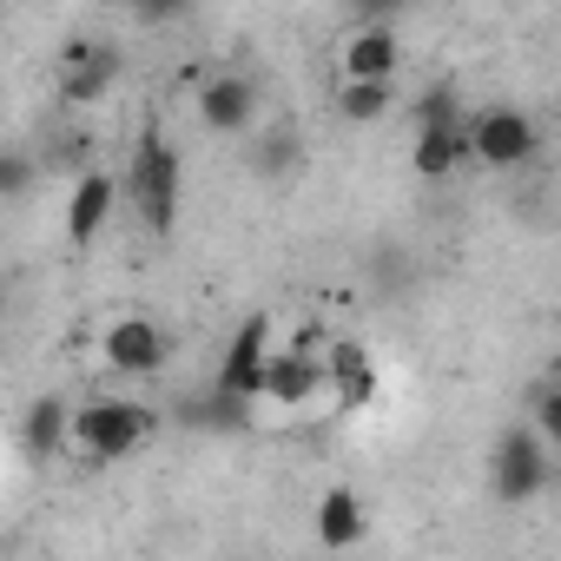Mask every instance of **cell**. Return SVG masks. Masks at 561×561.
<instances>
[{"label":"cell","instance_id":"1","mask_svg":"<svg viewBox=\"0 0 561 561\" xmlns=\"http://www.w3.org/2000/svg\"><path fill=\"white\" fill-rule=\"evenodd\" d=\"M119 198H133L139 225H146L152 238H165V231L179 225V205H185V159H179V146H172L159 126L139 133V146H133V159H126V179H119Z\"/></svg>","mask_w":561,"mask_h":561},{"label":"cell","instance_id":"2","mask_svg":"<svg viewBox=\"0 0 561 561\" xmlns=\"http://www.w3.org/2000/svg\"><path fill=\"white\" fill-rule=\"evenodd\" d=\"M152 436H159V416L146 403H133V397H93V403H80L67 416V443L87 449L93 462H126Z\"/></svg>","mask_w":561,"mask_h":561},{"label":"cell","instance_id":"3","mask_svg":"<svg viewBox=\"0 0 561 561\" xmlns=\"http://www.w3.org/2000/svg\"><path fill=\"white\" fill-rule=\"evenodd\" d=\"M489 476H495V495H502L508 508H528V502L554 482V449L541 443L535 423H515V430L495 436V462H489Z\"/></svg>","mask_w":561,"mask_h":561},{"label":"cell","instance_id":"4","mask_svg":"<svg viewBox=\"0 0 561 561\" xmlns=\"http://www.w3.org/2000/svg\"><path fill=\"white\" fill-rule=\"evenodd\" d=\"M541 152V126L522 106H489L469 119V159H482L489 172H522Z\"/></svg>","mask_w":561,"mask_h":561},{"label":"cell","instance_id":"5","mask_svg":"<svg viewBox=\"0 0 561 561\" xmlns=\"http://www.w3.org/2000/svg\"><path fill=\"white\" fill-rule=\"evenodd\" d=\"M119 73H126V54H119L113 41H93V34H87V41H67V47H60V80H54V87H60L67 106H100V100L119 87Z\"/></svg>","mask_w":561,"mask_h":561},{"label":"cell","instance_id":"6","mask_svg":"<svg viewBox=\"0 0 561 561\" xmlns=\"http://www.w3.org/2000/svg\"><path fill=\"white\" fill-rule=\"evenodd\" d=\"M100 351H106V364L119 377H159L172 364V337L152 318H113L106 337H100Z\"/></svg>","mask_w":561,"mask_h":561},{"label":"cell","instance_id":"7","mask_svg":"<svg viewBox=\"0 0 561 561\" xmlns=\"http://www.w3.org/2000/svg\"><path fill=\"white\" fill-rule=\"evenodd\" d=\"M264 357H271V318H251V324H238V337H231V344H225V357H218V377H211V390H218V397H231V403H257Z\"/></svg>","mask_w":561,"mask_h":561},{"label":"cell","instance_id":"8","mask_svg":"<svg viewBox=\"0 0 561 561\" xmlns=\"http://www.w3.org/2000/svg\"><path fill=\"white\" fill-rule=\"evenodd\" d=\"M318 390H324V357H311V351H298V344H271V357H264V383H257V403L305 410Z\"/></svg>","mask_w":561,"mask_h":561},{"label":"cell","instance_id":"9","mask_svg":"<svg viewBox=\"0 0 561 561\" xmlns=\"http://www.w3.org/2000/svg\"><path fill=\"white\" fill-rule=\"evenodd\" d=\"M198 119H205V133H225V139H251V126H257V87L244 80V73H211L205 87H198Z\"/></svg>","mask_w":561,"mask_h":561},{"label":"cell","instance_id":"10","mask_svg":"<svg viewBox=\"0 0 561 561\" xmlns=\"http://www.w3.org/2000/svg\"><path fill=\"white\" fill-rule=\"evenodd\" d=\"M403 73V34L397 21H364L344 41V80H397Z\"/></svg>","mask_w":561,"mask_h":561},{"label":"cell","instance_id":"11","mask_svg":"<svg viewBox=\"0 0 561 561\" xmlns=\"http://www.w3.org/2000/svg\"><path fill=\"white\" fill-rule=\"evenodd\" d=\"M462 165H469V113L416 126V139H410V172L416 179H456Z\"/></svg>","mask_w":561,"mask_h":561},{"label":"cell","instance_id":"12","mask_svg":"<svg viewBox=\"0 0 561 561\" xmlns=\"http://www.w3.org/2000/svg\"><path fill=\"white\" fill-rule=\"evenodd\" d=\"M113 205H119V179L113 172H73V192H67V238L73 244H93L100 231H106V218H113Z\"/></svg>","mask_w":561,"mask_h":561},{"label":"cell","instance_id":"13","mask_svg":"<svg viewBox=\"0 0 561 561\" xmlns=\"http://www.w3.org/2000/svg\"><path fill=\"white\" fill-rule=\"evenodd\" d=\"M324 383L337 390L344 410H370L377 403V364H370V351L357 337H331L324 344Z\"/></svg>","mask_w":561,"mask_h":561},{"label":"cell","instance_id":"14","mask_svg":"<svg viewBox=\"0 0 561 561\" xmlns=\"http://www.w3.org/2000/svg\"><path fill=\"white\" fill-rule=\"evenodd\" d=\"M67 397H34L27 403V416H21V449L34 456V462H54L60 449H67Z\"/></svg>","mask_w":561,"mask_h":561},{"label":"cell","instance_id":"15","mask_svg":"<svg viewBox=\"0 0 561 561\" xmlns=\"http://www.w3.org/2000/svg\"><path fill=\"white\" fill-rule=\"evenodd\" d=\"M364 528H370V515H364V495L357 489H331L318 502V541L324 548H357Z\"/></svg>","mask_w":561,"mask_h":561},{"label":"cell","instance_id":"16","mask_svg":"<svg viewBox=\"0 0 561 561\" xmlns=\"http://www.w3.org/2000/svg\"><path fill=\"white\" fill-rule=\"evenodd\" d=\"M251 172L257 179H285V172H298L305 165V146H298V133H285V126H271V133H257L251 139Z\"/></svg>","mask_w":561,"mask_h":561},{"label":"cell","instance_id":"17","mask_svg":"<svg viewBox=\"0 0 561 561\" xmlns=\"http://www.w3.org/2000/svg\"><path fill=\"white\" fill-rule=\"evenodd\" d=\"M390 106H397L390 80H344V87H337V113H344L351 126H377Z\"/></svg>","mask_w":561,"mask_h":561},{"label":"cell","instance_id":"18","mask_svg":"<svg viewBox=\"0 0 561 561\" xmlns=\"http://www.w3.org/2000/svg\"><path fill=\"white\" fill-rule=\"evenodd\" d=\"M528 416H535L541 443L561 449V383H554V377H535V383H528Z\"/></svg>","mask_w":561,"mask_h":561},{"label":"cell","instance_id":"19","mask_svg":"<svg viewBox=\"0 0 561 561\" xmlns=\"http://www.w3.org/2000/svg\"><path fill=\"white\" fill-rule=\"evenodd\" d=\"M34 152H21V146H0V205H14V198H27L34 192Z\"/></svg>","mask_w":561,"mask_h":561},{"label":"cell","instance_id":"20","mask_svg":"<svg viewBox=\"0 0 561 561\" xmlns=\"http://www.w3.org/2000/svg\"><path fill=\"white\" fill-rule=\"evenodd\" d=\"M436 119H462V93H456L449 80H436V87L416 93V106H410V126H436Z\"/></svg>","mask_w":561,"mask_h":561},{"label":"cell","instance_id":"21","mask_svg":"<svg viewBox=\"0 0 561 561\" xmlns=\"http://www.w3.org/2000/svg\"><path fill=\"white\" fill-rule=\"evenodd\" d=\"M126 8H133L139 27H172V21L192 14V0H126Z\"/></svg>","mask_w":561,"mask_h":561},{"label":"cell","instance_id":"22","mask_svg":"<svg viewBox=\"0 0 561 561\" xmlns=\"http://www.w3.org/2000/svg\"><path fill=\"white\" fill-rule=\"evenodd\" d=\"M351 8H357V21H397L410 0H351Z\"/></svg>","mask_w":561,"mask_h":561},{"label":"cell","instance_id":"23","mask_svg":"<svg viewBox=\"0 0 561 561\" xmlns=\"http://www.w3.org/2000/svg\"><path fill=\"white\" fill-rule=\"evenodd\" d=\"M8 298H14V291H8V271H0V324H8Z\"/></svg>","mask_w":561,"mask_h":561}]
</instances>
